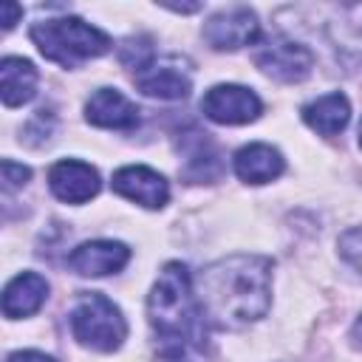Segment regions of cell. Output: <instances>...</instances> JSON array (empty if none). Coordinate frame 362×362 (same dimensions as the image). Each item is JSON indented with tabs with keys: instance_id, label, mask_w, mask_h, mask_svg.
I'll list each match as a JSON object with an SVG mask.
<instances>
[{
	"instance_id": "obj_1",
	"label": "cell",
	"mask_w": 362,
	"mask_h": 362,
	"mask_svg": "<svg viewBox=\"0 0 362 362\" xmlns=\"http://www.w3.org/2000/svg\"><path fill=\"white\" fill-rule=\"evenodd\" d=\"M272 257L229 255L209 263L198 280L195 294L206 320L218 328H243L266 317L272 305Z\"/></svg>"
},
{
	"instance_id": "obj_2",
	"label": "cell",
	"mask_w": 362,
	"mask_h": 362,
	"mask_svg": "<svg viewBox=\"0 0 362 362\" xmlns=\"http://www.w3.org/2000/svg\"><path fill=\"white\" fill-rule=\"evenodd\" d=\"M147 322L156 334L161 362H195L206 348V314L184 263L170 260L158 272L147 294Z\"/></svg>"
},
{
	"instance_id": "obj_3",
	"label": "cell",
	"mask_w": 362,
	"mask_h": 362,
	"mask_svg": "<svg viewBox=\"0 0 362 362\" xmlns=\"http://www.w3.org/2000/svg\"><path fill=\"white\" fill-rule=\"evenodd\" d=\"M28 37L45 59H51L62 68H79L82 62L96 59L113 48L110 37L102 28L85 23L82 17L40 20L31 25Z\"/></svg>"
},
{
	"instance_id": "obj_4",
	"label": "cell",
	"mask_w": 362,
	"mask_h": 362,
	"mask_svg": "<svg viewBox=\"0 0 362 362\" xmlns=\"http://www.w3.org/2000/svg\"><path fill=\"white\" fill-rule=\"evenodd\" d=\"M71 334L82 348L99 351V354H113L122 348L127 337V322L122 308L99 294V291H85L76 297L71 308Z\"/></svg>"
},
{
	"instance_id": "obj_5",
	"label": "cell",
	"mask_w": 362,
	"mask_h": 362,
	"mask_svg": "<svg viewBox=\"0 0 362 362\" xmlns=\"http://www.w3.org/2000/svg\"><path fill=\"white\" fill-rule=\"evenodd\" d=\"M201 37L215 51H238L260 40V23L249 6H232V8L215 11L204 23Z\"/></svg>"
},
{
	"instance_id": "obj_6",
	"label": "cell",
	"mask_w": 362,
	"mask_h": 362,
	"mask_svg": "<svg viewBox=\"0 0 362 362\" xmlns=\"http://www.w3.org/2000/svg\"><path fill=\"white\" fill-rule=\"evenodd\" d=\"M201 110L215 124H249L263 113V102L252 88L223 82L204 93Z\"/></svg>"
},
{
	"instance_id": "obj_7",
	"label": "cell",
	"mask_w": 362,
	"mask_h": 362,
	"mask_svg": "<svg viewBox=\"0 0 362 362\" xmlns=\"http://www.w3.org/2000/svg\"><path fill=\"white\" fill-rule=\"evenodd\" d=\"M255 65L277 82H303L314 68V54L303 42L274 37L255 51Z\"/></svg>"
},
{
	"instance_id": "obj_8",
	"label": "cell",
	"mask_w": 362,
	"mask_h": 362,
	"mask_svg": "<svg viewBox=\"0 0 362 362\" xmlns=\"http://www.w3.org/2000/svg\"><path fill=\"white\" fill-rule=\"evenodd\" d=\"M113 192L144 206V209H161L170 201V184L167 178L147 167V164H127L113 173Z\"/></svg>"
},
{
	"instance_id": "obj_9",
	"label": "cell",
	"mask_w": 362,
	"mask_h": 362,
	"mask_svg": "<svg viewBox=\"0 0 362 362\" xmlns=\"http://www.w3.org/2000/svg\"><path fill=\"white\" fill-rule=\"evenodd\" d=\"M48 187L65 204H85L96 198V192L102 189V178L88 161L62 158L48 170Z\"/></svg>"
},
{
	"instance_id": "obj_10",
	"label": "cell",
	"mask_w": 362,
	"mask_h": 362,
	"mask_svg": "<svg viewBox=\"0 0 362 362\" xmlns=\"http://www.w3.org/2000/svg\"><path fill=\"white\" fill-rule=\"evenodd\" d=\"M133 82L144 96L161 99V102L187 99L192 90V76L175 59H153L147 68H141L133 76Z\"/></svg>"
},
{
	"instance_id": "obj_11",
	"label": "cell",
	"mask_w": 362,
	"mask_h": 362,
	"mask_svg": "<svg viewBox=\"0 0 362 362\" xmlns=\"http://www.w3.org/2000/svg\"><path fill=\"white\" fill-rule=\"evenodd\" d=\"M130 249L122 240H85L68 255V266L82 277L116 274L127 266Z\"/></svg>"
},
{
	"instance_id": "obj_12",
	"label": "cell",
	"mask_w": 362,
	"mask_h": 362,
	"mask_svg": "<svg viewBox=\"0 0 362 362\" xmlns=\"http://www.w3.org/2000/svg\"><path fill=\"white\" fill-rule=\"evenodd\" d=\"M85 119L105 130H133L139 124V107L116 88H99L85 102Z\"/></svg>"
},
{
	"instance_id": "obj_13",
	"label": "cell",
	"mask_w": 362,
	"mask_h": 362,
	"mask_svg": "<svg viewBox=\"0 0 362 362\" xmlns=\"http://www.w3.org/2000/svg\"><path fill=\"white\" fill-rule=\"evenodd\" d=\"M232 167H235V175L243 184L257 187V184H269V181L280 178L283 170H286V158L277 147L263 144V141H252V144H243L235 153Z\"/></svg>"
},
{
	"instance_id": "obj_14",
	"label": "cell",
	"mask_w": 362,
	"mask_h": 362,
	"mask_svg": "<svg viewBox=\"0 0 362 362\" xmlns=\"http://www.w3.org/2000/svg\"><path fill=\"white\" fill-rule=\"evenodd\" d=\"M48 297V280L37 272H20L3 288V314L8 320H23L40 311Z\"/></svg>"
},
{
	"instance_id": "obj_15",
	"label": "cell",
	"mask_w": 362,
	"mask_h": 362,
	"mask_svg": "<svg viewBox=\"0 0 362 362\" xmlns=\"http://www.w3.org/2000/svg\"><path fill=\"white\" fill-rule=\"evenodd\" d=\"M37 68L23 57H3L0 62V99L6 107H20L37 93Z\"/></svg>"
},
{
	"instance_id": "obj_16",
	"label": "cell",
	"mask_w": 362,
	"mask_h": 362,
	"mask_svg": "<svg viewBox=\"0 0 362 362\" xmlns=\"http://www.w3.org/2000/svg\"><path fill=\"white\" fill-rule=\"evenodd\" d=\"M303 122L320 136H337L351 122V102L345 93H325L303 107Z\"/></svg>"
},
{
	"instance_id": "obj_17",
	"label": "cell",
	"mask_w": 362,
	"mask_h": 362,
	"mask_svg": "<svg viewBox=\"0 0 362 362\" xmlns=\"http://www.w3.org/2000/svg\"><path fill=\"white\" fill-rule=\"evenodd\" d=\"M119 59L122 65L133 68L136 74L141 68H147L153 59H156V48H153V40L150 37H130L119 45Z\"/></svg>"
},
{
	"instance_id": "obj_18",
	"label": "cell",
	"mask_w": 362,
	"mask_h": 362,
	"mask_svg": "<svg viewBox=\"0 0 362 362\" xmlns=\"http://www.w3.org/2000/svg\"><path fill=\"white\" fill-rule=\"evenodd\" d=\"M337 246H339V255L362 274V226H351L348 232H342Z\"/></svg>"
},
{
	"instance_id": "obj_19",
	"label": "cell",
	"mask_w": 362,
	"mask_h": 362,
	"mask_svg": "<svg viewBox=\"0 0 362 362\" xmlns=\"http://www.w3.org/2000/svg\"><path fill=\"white\" fill-rule=\"evenodd\" d=\"M0 173H3V189H6V192L25 187V184H28V178H31V170H28L25 164H17V161H11V158H3V164H0Z\"/></svg>"
},
{
	"instance_id": "obj_20",
	"label": "cell",
	"mask_w": 362,
	"mask_h": 362,
	"mask_svg": "<svg viewBox=\"0 0 362 362\" xmlns=\"http://www.w3.org/2000/svg\"><path fill=\"white\" fill-rule=\"evenodd\" d=\"M23 17V6L14 3V0H6L0 3V23H3V31H11Z\"/></svg>"
},
{
	"instance_id": "obj_21",
	"label": "cell",
	"mask_w": 362,
	"mask_h": 362,
	"mask_svg": "<svg viewBox=\"0 0 362 362\" xmlns=\"http://www.w3.org/2000/svg\"><path fill=\"white\" fill-rule=\"evenodd\" d=\"M6 362H57L54 356H48V354H42V351H14V354H8V359Z\"/></svg>"
},
{
	"instance_id": "obj_22",
	"label": "cell",
	"mask_w": 362,
	"mask_h": 362,
	"mask_svg": "<svg viewBox=\"0 0 362 362\" xmlns=\"http://www.w3.org/2000/svg\"><path fill=\"white\" fill-rule=\"evenodd\" d=\"M351 339H354L356 348H362V314H359V320H356L354 328H351Z\"/></svg>"
},
{
	"instance_id": "obj_23",
	"label": "cell",
	"mask_w": 362,
	"mask_h": 362,
	"mask_svg": "<svg viewBox=\"0 0 362 362\" xmlns=\"http://www.w3.org/2000/svg\"><path fill=\"white\" fill-rule=\"evenodd\" d=\"M348 14H351L354 28H356V31H362V6H351V8H348Z\"/></svg>"
},
{
	"instance_id": "obj_24",
	"label": "cell",
	"mask_w": 362,
	"mask_h": 362,
	"mask_svg": "<svg viewBox=\"0 0 362 362\" xmlns=\"http://www.w3.org/2000/svg\"><path fill=\"white\" fill-rule=\"evenodd\" d=\"M359 147H362V122H359Z\"/></svg>"
}]
</instances>
